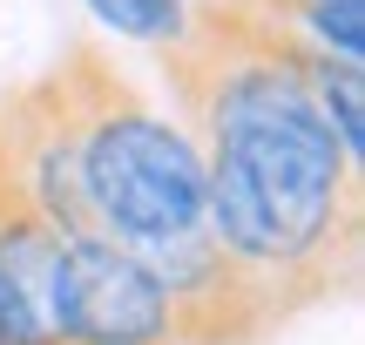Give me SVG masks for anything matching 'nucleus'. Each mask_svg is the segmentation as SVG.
Returning <instances> with one entry per match:
<instances>
[{
    "mask_svg": "<svg viewBox=\"0 0 365 345\" xmlns=\"http://www.w3.org/2000/svg\"><path fill=\"white\" fill-rule=\"evenodd\" d=\"M68 75H75V163L95 230L129 251H163L203 230L210 176L196 135L156 115L95 48H68Z\"/></svg>",
    "mask_w": 365,
    "mask_h": 345,
    "instance_id": "1",
    "label": "nucleus"
},
{
    "mask_svg": "<svg viewBox=\"0 0 365 345\" xmlns=\"http://www.w3.org/2000/svg\"><path fill=\"white\" fill-rule=\"evenodd\" d=\"M54 332L61 345H176L156 271L115 237H61Z\"/></svg>",
    "mask_w": 365,
    "mask_h": 345,
    "instance_id": "2",
    "label": "nucleus"
},
{
    "mask_svg": "<svg viewBox=\"0 0 365 345\" xmlns=\"http://www.w3.org/2000/svg\"><path fill=\"white\" fill-rule=\"evenodd\" d=\"M304 81H312V102L325 108V122H331V135H339V149H345L352 163H365V61L312 48Z\"/></svg>",
    "mask_w": 365,
    "mask_h": 345,
    "instance_id": "3",
    "label": "nucleus"
},
{
    "mask_svg": "<svg viewBox=\"0 0 365 345\" xmlns=\"http://www.w3.org/2000/svg\"><path fill=\"white\" fill-rule=\"evenodd\" d=\"M88 14H95L102 27H115V34H129V41L163 48V41L182 34V21H190V0H88Z\"/></svg>",
    "mask_w": 365,
    "mask_h": 345,
    "instance_id": "4",
    "label": "nucleus"
},
{
    "mask_svg": "<svg viewBox=\"0 0 365 345\" xmlns=\"http://www.w3.org/2000/svg\"><path fill=\"white\" fill-rule=\"evenodd\" d=\"M230 7H250V14H271V21H284V27H298V14H304V0H230Z\"/></svg>",
    "mask_w": 365,
    "mask_h": 345,
    "instance_id": "5",
    "label": "nucleus"
}]
</instances>
